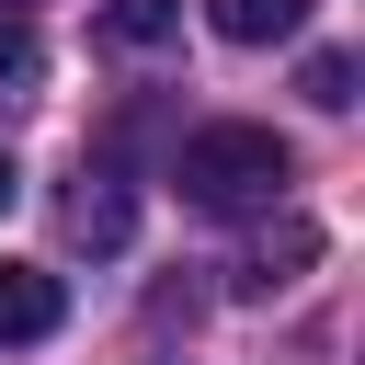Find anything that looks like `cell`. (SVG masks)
<instances>
[{
	"mask_svg": "<svg viewBox=\"0 0 365 365\" xmlns=\"http://www.w3.org/2000/svg\"><path fill=\"white\" fill-rule=\"evenodd\" d=\"M171 182H182V205H205V217H251V205H274L285 182H297V148L274 137V125H194L182 148H171Z\"/></svg>",
	"mask_w": 365,
	"mask_h": 365,
	"instance_id": "cell-1",
	"label": "cell"
},
{
	"mask_svg": "<svg viewBox=\"0 0 365 365\" xmlns=\"http://www.w3.org/2000/svg\"><path fill=\"white\" fill-rule=\"evenodd\" d=\"M57 319H68L57 274H46V262H0V342H46Z\"/></svg>",
	"mask_w": 365,
	"mask_h": 365,
	"instance_id": "cell-2",
	"label": "cell"
},
{
	"mask_svg": "<svg viewBox=\"0 0 365 365\" xmlns=\"http://www.w3.org/2000/svg\"><path fill=\"white\" fill-rule=\"evenodd\" d=\"M308 262H319V228H308V217H285L274 240H251V262H240V285H251V297H274V285H297Z\"/></svg>",
	"mask_w": 365,
	"mask_h": 365,
	"instance_id": "cell-3",
	"label": "cell"
},
{
	"mask_svg": "<svg viewBox=\"0 0 365 365\" xmlns=\"http://www.w3.org/2000/svg\"><path fill=\"white\" fill-rule=\"evenodd\" d=\"M205 23H217L228 46H274V34L308 23V0H205Z\"/></svg>",
	"mask_w": 365,
	"mask_h": 365,
	"instance_id": "cell-4",
	"label": "cell"
},
{
	"mask_svg": "<svg viewBox=\"0 0 365 365\" xmlns=\"http://www.w3.org/2000/svg\"><path fill=\"white\" fill-rule=\"evenodd\" d=\"M68 240H91V251L125 240V194H114L103 171H80V194H68Z\"/></svg>",
	"mask_w": 365,
	"mask_h": 365,
	"instance_id": "cell-5",
	"label": "cell"
},
{
	"mask_svg": "<svg viewBox=\"0 0 365 365\" xmlns=\"http://www.w3.org/2000/svg\"><path fill=\"white\" fill-rule=\"evenodd\" d=\"M103 34L114 46H171L182 34V0H103Z\"/></svg>",
	"mask_w": 365,
	"mask_h": 365,
	"instance_id": "cell-6",
	"label": "cell"
},
{
	"mask_svg": "<svg viewBox=\"0 0 365 365\" xmlns=\"http://www.w3.org/2000/svg\"><path fill=\"white\" fill-rule=\"evenodd\" d=\"M297 91H308L319 114H342V103H354V57H342V46H319V57L297 68Z\"/></svg>",
	"mask_w": 365,
	"mask_h": 365,
	"instance_id": "cell-7",
	"label": "cell"
},
{
	"mask_svg": "<svg viewBox=\"0 0 365 365\" xmlns=\"http://www.w3.org/2000/svg\"><path fill=\"white\" fill-rule=\"evenodd\" d=\"M34 68H46V57H34V23L0 0V91H34Z\"/></svg>",
	"mask_w": 365,
	"mask_h": 365,
	"instance_id": "cell-8",
	"label": "cell"
},
{
	"mask_svg": "<svg viewBox=\"0 0 365 365\" xmlns=\"http://www.w3.org/2000/svg\"><path fill=\"white\" fill-rule=\"evenodd\" d=\"M0 205H11V148H0Z\"/></svg>",
	"mask_w": 365,
	"mask_h": 365,
	"instance_id": "cell-9",
	"label": "cell"
},
{
	"mask_svg": "<svg viewBox=\"0 0 365 365\" xmlns=\"http://www.w3.org/2000/svg\"><path fill=\"white\" fill-rule=\"evenodd\" d=\"M11 11H23V0H11Z\"/></svg>",
	"mask_w": 365,
	"mask_h": 365,
	"instance_id": "cell-10",
	"label": "cell"
}]
</instances>
